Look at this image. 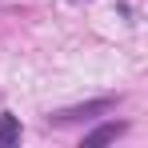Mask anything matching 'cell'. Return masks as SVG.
<instances>
[{"label":"cell","instance_id":"6da1fadb","mask_svg":"<svg viewBox=\"0 0 148 148\" xmlns=\"http://www.w3.org/2000/svg\"><path fill=\"white\" fill-rule=\"evenodd\" d=\"M116 108V96H100V100H88V104H76V108H60V112H52L48 120L52 124H72V120H92L100 112H112Z\"/></svg>","mask_w":148,"mask_h":148},{"label":"cell","instance_id":"7a4b0ae2","mask_svg":"<svg viewBox=\"0 0 148 148\" xmlns=\"http://www.w3.org/2000/svg\"><path fill=\"white\" fill-rule=\"evenodd\" d=\"M124 132H128V124H124V120L100 124V128H92V132H84V148H96V144H112V140H120Z\"/></svg>","mask_w":148,"mask_h":148},{"label":"cell","instance_id":"3957f363","mask_svg":"<svg viewBox=\"0 0 148 148\" xmlns=\"http://www.w3.org/2000/svg\"><path fill=\"white\" fill-rule=\"evenodd\" d=\"M4 144H20V120H16L12 112L0 116V148Z\"/></svg>","mask_w":148,"mask_h":148}]
</instances>
